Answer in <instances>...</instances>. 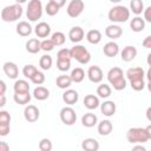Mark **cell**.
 <instances>
[{
  "mask_svg": "<svg viewBox=\"0 0 151 151\" xmlns=\"http://www.w3.org/2000/svg\"><path fill=\"white\" fill-rule=\"evenodd\" d=\"M86 40L92 44V45H97L101 41V33L99 29H90L86 33Z\"/></svg>",
  "mask_w": 151,
  "mask_h": 151,
  "instance_id": "30",
  "label": "cell"
},
{
  "mask_svg": "<svg viewBox=\"0 0 151 151\" xmlns=\"http://www.w3.org/2000/svg\"><path fill=\"white\" fill-rule=\"evenodd\" d=\"M9 145L6 142H0V151H8Z\"/></svg>",
  "mask_w": 151,
  "mask_h": 151,
  "instance_id": "49",
  "label": "cell"
},
{
  "mask_svg": "<svg viewBox=\"0 0 151 151\" xmlns=\"http://www.w3.org/2000/svg\"><path fill=\"white\" fill-rule=\"evenodd\" d=\"M38 147H39L40 151H51L52 147H53V144H52V142H51L48 138H42V139L39 142Z\"/></svg>",
  "mask_w": 151,
  "mask_h": 151,
  "instance_id": "40",
  "label": "cell"
},
{
  "mask_svg": "<svg viewBox=\"0 0 151 151\" xmlns=\"http://www.w3.org/2000/svg\"><path fill=\"white\" fill-rule=\"evenodd\" d=\"M84 7H85V4L83 0H71L66 8L67 15L71 18H78L83 13Z\"/></svg>",
  "mask_w": 151,
  "mask_h": 151,
  "instance_id": "8",
  "label": "cell"
},
{
  "mask_svg": "<svg viewBox=\"0 0 151 151\" xmlns=\"http://www.w3.org/2000/svg\"><path fill=\"white\" fill-rule=\"evenodd\" d=\"M145 22H146V21L144 20V18H142V17H139V15H136V17L132 18L131 21H130V28H131L133 32L139 33V32L144 31V28H145Z\"/></svg>",
  "mask_w": 151,
  "mask_h": 151,
  "instance_id": "21",
  "label": "cell"
},
{
  "mask_svg": "<svg viewBox=\"0 0 151 151\" xmlns=\"http://www.w3.org/2000/svg\"><path fill=\"white\" fill-rule=\"evenodd\" d=\"M107 80L116 91H122L126 87V79L124 78L123 70L120 67H112L107 72Z\"/></svg>",
  "mask_w": 151,
  "mask_h": 151,
  "instance_id": "1",
  "label": "cell"
},
{
  "mask_svg": "<svg viewBox=\"0 0 151 151\" xmlns=\"http://www.w3.org/2000/svg\"><path fill=\"white\" fill-rule=\"evenodd\" d=\"M54 47H55V45L52 41V39H44L41 41V50L45 52H51V51H53Z\"/></svg>",
  "mask_w": 151,
  "mask_h": 151,
  "instance_id": "42",
  "label": "cell"
},
{
  "mask_svg": "<svg viewBox=\"0 0 151 151\" xmlns=\"http://www.w3.org/2000/svg\"><path fill=\"white\" fill-rule=\"evenodd\" d=\"M111 2H113V4H118V2H120L122 0H110Z\"/></svg>",
  "mask_w": 151,
  "mask_h": 151,
  "instance_id": "60",
  "label": "cell"
},
{
  "mask_svg": "<svg viewBox=\"0 0 151 151\" xmlns=\"http://www.w3.org/2000/svg\"><path fill=\"white\" fill-rule=\"evenodd\" d=\"M132 149H133V150H142V151H145V150H146V147L143 146L142 144H139V145H134Z\"/></svg>",
  "mask_w": 151,
  "mask_h": 151,
  "instance_id": "54",
  "label": "cell"
},
{
  "mask_svg": "<svg viewBox=\"0 0 151 151\" xmlns=\"http://www.w3.org/2000/svg\"><path fill=\"white\" fill-rule=\"evenodd\" d=\"M72 83H73V81H72V79H71V76H66V74H61V76L57 77V79H55L57 86H58L59 88H61V90H67V88L71 86Z\"/></svg>",
  "mask_w": 151,
  "mask_h": 151,
  "instance_id": "28",
  "label": "cell"
},
{
  "mask_svg": "<svg viewBox=\"0 0 151 151\" xmlns=\"http://www.w3.org/2000/svg\"><path fill=\"white\" fill-rule=\"evenodd\" d=\"M6 105V97L5 94H0V107H4Z\"/></svg>",
  "mask_w": 151,
  "mask_h": 151,
  "instance_id": "52",
  "label": "cell"
},
{
  "mask_svg": "<svg viewBox=\"0 0 151 151\" xmlns=\"http://www.w3.org/2000/svg\"><path fill=\"white\" fill-rule=\"evenodd\" d=\"M13 90H14V92H27V91H29V84H28V81H26L24 79L15 80V83L13 85Z\"/></svg>",
  "mask_w": 151,
  "mask_h": 151,
  "instance_id": "35",
  "label": "cell"
},
{
  "mask_svg": "<svg viewBox=\"0 0 151 151\" xmlns=\"http://www.w3.org/2000/svg\"><path fill=\"white\" fill-rule=\"evenodd\" d=\"M17 29V33L20 35V37H28V35H31V33H32V26L29 25V22H27V21H19L18 22V25H17V27H15Z\"/></svg>",
  "mask_w": 151,
  "mask_h": 151,
  "instance_id": "23",
  "label": "cell"
},
{
  "mask_svg": "<svg viewBox=\"0 0 151 151\" xmlns=\"http://www.w3.org/2000/svg\"><path fill=\"white\" fill-rule=\"evenodd\" d=\"M112 93V88L109 84H100L98 87H97V94L99 98H109Z\"/></svg>",
  "mask_w": 151,
  "mask_h": 151,
  "instance_id": "32",
  "label": "cell"
},
{
  "mask_svg": "<svg viewBox=\"0 0 151 151\" xmlns=\"http://www.w3.org/2000/svg\"><path fill=\"white\" fill-rule=\"evenodd\" d=\"M112 129H113V125L109 119H103L101 122L98 123V126H97V131L100 136H109L112 132Z\"/></svg>",
  "mask_w": 151,
  "mask_h": 151,
  "instance_id": "22",
  "label": "cell"
},
{
  "mask_svg": "<svg viewBox=\"0 0 151 151\" xmlns=\"http://www.w3.org/2000/svg\"><path fill=\"white\" fill-rule=\"evenodd\" d=\"M145 116H146V119H147L149 122H151V106H149V107L146 109Z\"/></svg>",
  "mask_w": 151,
  "mask_h": 151,
  "instance_id": "53",
  "label": "cell"
},
{
  "mask_svg": "<svg viewBox=\"0 0 151 151\" xmlns=\"http://www.w3.org/2000/svg\"><path fill=\"white\" fill-rule=\"evenodd\" d=\"M45 74L41 72V71H38L33 77H32V79H31V81L34 84V85H41V84H44L45 83Z\"/></svg>",
  "mask_w": 151,
  "mask_h": 151,
  "instance_id": "41",
  "label": "cell"
},
{
  "mask_svg": "<svg viewBox=\"0 0 151 151\" xmlns=\"http://www.w3.org/2000/svg\"><path fill=\"white\" fill-rule=\"evenodd\" d=\"M84 106L87 110H96L97 107L100 106V101H99V97L94 96V94H87L84 97Z\"/></svg>",
  "mask_w": 151,
  "mask_h": 151,
  "instance_id": "19",
  "label": "cell"
},
{
  "mask_svg": "<svg viewBox=\"0 0 151 151\" xmlns=\"http://www.w3.org/2000/svg\"><path fill=\"white\" fill-rule=\"evenodd\" d=\"M59 9H60V7H59V6H57L55 4L51 2V1H48V2H47V5L45 6V12H46V13H47V15H50V17H53V15L58 14Z\"/></svg>",
  "mask_w": 151,
  "mask_h": 151,
  "instance_id": "39",
  "label": "cell"
},
{
  "mask_svg": "<svg viewBox=\"0 0 151 151\" xmlns=\"http://www.w3.org/2000/svg\"><path fill=\"white\" fill-rule=\"evenodd\" d=\"M103 52H104V54H105L106 57L113 58V57H116V55L119 53V46H118V44L114 42V41H109V42H106V44L104 45Z\"/></svg>",
  "mask_w": 151,
  "mask_h": 151,
  "instance_id": "20",
  "label": "cell"
},
{
  "mask_svg": "<svg viewBox=\"0 0 151 151\" xmlns=\"http://www.w3.org/2000/svg\"><path fill=\"white\" fill-rule=\"evenodd\" d=\"M146 63H147V65L149 66H151V52L147 54V57H146Z\"/></svg>",
  "mask_w": 151,
  "mask_h": 151,
  "instance_id": "57",
  "label": "cell"
},
{
  "mask_svg": "<svg viewBox=\"0 0 151 151\" xmlns=\"http://www.w3.org/2000/svg\"><path fill=\"white\" fill-rule=\"evenodd\" d=\"M117 106L113 100H106L103 104H100V111L105 117H112L116 113Z\"/></svg>",
  "mask_w": 151,
  "mask_h": 151,
  "instance_id": "18",
  "label": "cell"
},
{
  "mask_svg": "<svg viewBox=\"0 0 151 151\" xmlns=\"http://www.w3.org/2000/svg\"><path fill=\"white\" fill-rule=\"evenodd\" d=\"M26 1H27V0H15V2H17V4H20V5L24 4V2H26Z\"/></svg>",
  "mask_w": 151,
  "mask_h": 151,
  "instance_id": "59",
  "label": "cell"
},
{
  "mask_svg": "<svg viewBox=\"0 0 151 151\" xmlns=\"http://www.w3.org/2000/svg\"><path fill=\"white\" fill-rule=\"evenodd\" d=\"M57 58H60V59H72L71 57V50L68 48H61L58 51L57 53Z\"/></svg>",
  "mask_w": 151,
  "mask_h": 151,
  "instance_id": "44",
  "label": "cell"
},
{
  "mask_svg": "<svg viewBox=\"0 0 151 151\" xmlns=\"http://www.w3.org/2000/svg\"><path fill=\"white\" fill-rule=\"evenodd\" d=\"M84 37H85V32H84V29H83L81 27H79V26L72 27V28L70 29V32H68V38H70V40H71L72 42H74V44L80 42V41L84 39Z\"/></svg>",
  "mask_w": 151,
  "mask_h": 151,
  "instance_id": "17",
  "label": "cell"
},
{
  "mask_svg": "<svg viewBox=\"0 0 151 151\" xmlns=\"http://www.w3.org/2000/svg\"><path fill=\"white\" fill-rule=\"evenodd\" d=\"M37 72H38V68H37L34 65H32V64H27V65H25L24 68H22V74H24V77H25V78H28V79H32V77H33Z\"/></svg>",
  "mask_w": 151,
  "mask_h": 151,
  "instance_id": "37",
  "label": "cell"
},
{
  "mask_svg": "<svg viewBox=\"0 0 151 151\" xmlns=\"http://www.w3.org/2000/svg\"><path fill=\"white\" fill-rule=\"evenodd\" d=\"M57 67L61 72H66L71 68V59H60L57 58Z\"/></svg>",
  "mask_w": 151,
  "mask_h": 151,
  "instance_id": "38",
  "label": "cell"
},
{
  "mask_svg": "<svg viewBox=\"0 0 151 151\" xmlns=\"http://www.w3.org/2000/svg\"><path fill=\"white\" fill-rule=\"evenodd\" d=\"M71 57L81 65H86L91 60V53L83 45H74L71 48Z\"/></svg>",
  "mask_w": 151,
  "mask_h": 151,
  "instance_id": "6",
  "label": "cell"
},
{
  "mask_svg": "<svg viewBox=\"0 0 151 151\" xmlns=\"http://www.w3.org/2000/svg\"><path fill=\"white\" fill-rule=\"evenodd\" d=\"M42 11L44 7L40 0H29L26 8V17L32 22L38 21L42 15Z\"/></svg>",
  "mask_w": 151,
  "mask_h": 151,
  "instance_id": "5",
  "label": "cell"
},
{
  "mask_svg": "<svg viewBox=\"0 0 151 151\" xmlns=\"http://www.w3.org/2000/svg\"><path fill=\"white\" fill-rule=\"evenodd\" d=\"M145 77L147 78V80H149V81H151V66H149V70L146 71V73H145Z\"/></svg>",
  "mask_w": 151,
  "mask_h": 151,
  "instance_id": "55",
  "label": "cell"
},
{
  "mask_svg": "<svg viewBox=\"0 0 151 151\" xmlns=\"http://www.w3.org/2000/svg\"><path fill=\"white\" fill-rule=\"evenodd\" d=\"M145 130H146V132H147L149 139H151V124H150V125H147V126L145 127Z\"/></svg>",
  "mask_w": 151,
  "mask_h": 151,
  "instance_id": "56",
  "label": "cell"
},
{
  "mask_svg": "<svg viewBox=\"0 0 151 151\" xmlns=\"http://www.w3.org/2000/svg\"><path fill=\"white\" fill-rule=\"evenodd\" d=\"M144 77H145V71L142 67H131L126 71V78L130 81L140 80V79H144Z\"/></svg>",
  "mask_w": 151,
  "mask_h": 151,
  "instance_id": "16",
  "label": "cell"
},
{
  "mask_svg": "<svg viewBox=\"0 0 151 151\" xmlns=\"http://www.w3.org/2000/svg\"><path fill=\"white\" fill-rule=\"evenodd\" d=\"M32 96L29 93V91L27 92H14L13 94V99L18 105H26L29 103Z\"/></svg>",
  "mask_w": 151,
  "mask_h": 151,
  "instance_id": "24",
  "label": "cell"
},
{
  "mask_svg": "<svg viewBox=\"0 0 151 151\" xmlns=\"http://www.w3.org/2000/svg\"><path fill=\"white\" fill-rule=\"evenodd\" d=\"M52 64H53V60H52V57L48 55V54H44L40 57L39 59V66L41 67V70L44 71H47L52 67Z\"/></svg>",
  "mask_w": 151,
  "mask_h": 151,
  "instance_id": "34",
  "label": "cell"
},
{
  "mask_svg": "<svg viewBox=\"0 0 151 151\" xmlns=\"http://www.w3.org/2000/svg\"><path fill=\"white\" fill-rule=\"evenodd\" d=\"M70 76H71V79L73 83H81L85 78V72L81 67H76L72 70Z\"/></svg>",
  "mask_w": 151,
  "mask_h": 151,
  "instance_id": "33",
  "label": "cell"
},
{
  "mask_svg": "<svg viewBox=\"0 0 151 151\" xmlns=\"http://www.w3.org/2000/svg\"><path fill=\"white\" fill-rule=\"evenodd\" d=\"M143 15H144L143 18H144V20H145V21L151 22V5H150V6H147L146 8H144Z\"/></svg>",
  "mask_w": 151,
  "mask_h": 151,
  "instance_id": "47",
  "label": "cell"
},
{
  "mask_svg": "<svg viewBox=\"0 0 151 151\" xmlns=\"http://www.w3.org/2000/svg\"><path fill=\"white\" fill-rule=\"evenodd\" d=\"M126 139L131 144H143L149 140L145 127H131L126 132Z\"/></svg>",
  "mask_w": 151,
  "mask_h": 151,
  "instance_id": "4",
  "label": "cell"
},
{
  "mask_svg": "<svg viewBox=\"0 0 151 151\" xmlns=\"http://www.w3.org/2000/svg\"><path fill=\"white\" fill-rule=\"evenodd\" d=\"M130 86L132 87V90L134 91H142L144 90V87L146 86L144 79H140V80H133V81H130Z\"/></svg>",
  "mask_w": 151,
  "mask_h": 151,
  "instance_id": "43",
  "label": "cell"
},
{
  "mask_svg": "<svg viewBox=\"0 0 151 151\" xmlns=\"http://www.w3.org/2000/svg\"><path fill=\"white\" fill-rule=\"evenodd\" d=\"M122 34H123V28H122L119 25L112 24V25H109V26L105 28V35H106L107 38L112 39V40L120 38Z\"/></svg>",
  "mask_w": 151,
  "mask_h": 151,
  "instance_id": "15",
  "label": "cell"
},
{
  "mask_svg": "<svg viewBox=\"0 0 151 151\" xmlns=\"http://www.w3.org/2000/svg\"><path fill=\"white\" fill-rule=\"evenodd\" d=\"M33 97H34L37 100H46V99L50 97V91H48V88L38 85V86L33 90Z\"/></svg>",
  "mask_w": 151,
  "mask_h": 151,
  "instance_id": "29",
  "label": "cell"
},
{
  "mask_svg": "<svg viewBox=\"0 0 151 151\" xmlns=\"http://www.w3.org/2000/svg\"><path fill=\"white\" fill-rule=\"evenodd\" d=\"M51 39H52V41L54 42L55 46H61V45H64L65 41H66V37H65V34H64L63 32H59V31L52 33Z\"/></svg>",
  "mask_w": 151,
  "mask_h": 151,
  "instance_id": "36",
  "label": "cell"
},
{
  "mask_svg": "<svg viewBox=\"0 0 151 151\" xmlns=\"http://www.w3.org/2000/svg\"><path fill=\"white\" fill-rule=\"evenodd\" d=\"M79 99V94L76 90H72V88H67L65 90V92L63 93V101L66 104V105H74Z\"/></svg>",
  "mask_w": 151,
  "mask_h": 151,
  "instance_id": "14",
  "label": "cell"
},
{
  "mask_svg": "<svg viewBox=\"0 0 151 151\" xmlns=\"http://www.w3.org/2000/svg\"><path fill=\"white\" fill-rule=\"evenodd\" d=\"M11 131V126H9V123H0V136L1 137H5Z\"/></svg>",
  "mask_w": 151,
  "mask_h": 151,
  "instance_id": "45",
  "label": "cell"
},
{
  "mask_svg": "<svg viewBox=\"0 0 151 151\" xmlns=\"http://www.w3.org/2000/svg\"><path fill=\"white\" fill-rule=\"evenodd\" d=\"M2 70H4V73L9 79H17L19 76V68H18L17 64L13 61H6L2 65Z\"/></svg>",
  "mask_w": 151,
  "mask_h": 151,
  "instance_id": "11",
  "label": "cell"
},
{
  "mask_svg": "<svg viewBox=\"0 0 151 151\" xmlns=\"http://www.w3.org/2000/svg\"><path fill=\"white\" fill-rule=\"evenodd\" d=\"M51 2H53V4H55L57 6H59L60 8L63 7V6H65V4H66V0H50Z\"/></svg>",
  "mask_w": 151,
  "mask_h": 151,
  "instance_id": "50",
  "label": "cell"
},
{
  "mask_svg": "<svg viewBox=\"0 0 151 151\" xmlns=\"http://www.w3.org/2000/svg\"><path fill=\"white\" fill-rule=\"evenodd\" d=\"M142 45L144 48H151V35L145 37L144 40L142 41Z\"/></svg>",
  "mask_w": 151,
  "mask_h": 151,
  "instance_id": "48",
  "label": "cell"
},
{
  "mask_svg": "<svg viewBox=\"0 0 151 151\" xmlns=\"http://www.w3.org/2000/svg\"><path fill=\"white\" fill-rule=\"evenodd\" d=\"M146 87H147V90H149V92H151V81H149V83L146 84Z\"/></svg>",
  "mask_w": 151,
  "mask_h": 151,
  "instance_id": "58",
  "label": "cell"
},
{
  "mask_svg": "<svg viewBox=\"0 0 151 151\" xmlns=\"http://www.w3.org/2000/svg\"><path fill=\"white\" fill-rule=\"evenodd\" d=\"M87 78H88L90 81H92L94 84H98V83H100L103 80L104 73H103V71H101V68L99 66H97V65L90 66L88 70H87Z\"/></svg>",
  "mask_w": 151,
  "mask_h": 151,
  "instance_id": "9",
  "label": "cell"
},
{
  "mask_svg": "<svg viewBox=\"0 0 151 151\" xmlns=\"http://www.w3.org/2000/svg\"><path fill=\"white\" fill-rule=\"evenodd\" d=\"M136 57H137V48H136L134 46H131V45L125 46V47L122 50V52H120V58H122V60L125 61V63L132 61Z\"/></svg>",
  "mask_w": 151,
  "mask_h": 151,
  "instance_id": "12",
  "label": "cell"
},
{
  "mask_svg": "<svg viewBox=\"0 0 151 151\" xmlns=\"http://www.w3.org/2000/svg\"><path fill=\"white\" fill-rule=\"evenodd\" d=\"M0 94H5V92H6V84H5V81L4 80H0Z\"/></svg>",
  "mask_w": 151,
  "mask_h": 151,
  "instance_id": "51",
  "label": "cell"
},
{
  "mask_svg": "<svg viewBox=\"0 0 151 151\" xmlns=\"http://www.w3.org/2000/svg\"><path fill=\"white\" fill-rule=\"evenodd\" d=\"M81 124L85 127H93L98 124V117L92 112H87L81 117Z\"/></svg>",
  "mask_w": 151,
  "mask_h": 151,
  "instance_id": "27",
  "label": "cell"
},
{
  "mask_svg": "<svg viewBox=\"0 0 151 151\" xmlns=\"http://www.w3.org/2000/svg\"><path fill=\"white\" fill-rule=\"evenodd\" d=\"M107 18L112 22H126L130 18V9L126 6L117 5L109 11Z\"/></svg>",
  "mask_w": 151,
  "mask_h": 151,
  "instance_id": "3",
  "label": "cell"
},
{
  "mask_svg": "<svg viewBox=\"0 0 151 151\" xmlns=\"http://www.w3.org/2000/svg\"><path fill=\"white\" fill-rule=\"evenodd\" d=\"M81 149L85 151H98L99 142L94 138H85L81 142Z\"/></svg>",
  "mask_w": 151,
  "mask_h": 151,
  "instance_id": "25",
  "label": "cell"
},
{
  "mask_svg": "<svg viewBox=\"0 0 151 151\" xmlns=\"http://www.w3.org/2000/svg\"><path fill=\"white\" fill-rule=\"evenodd\" d=\"M34 33L38 38H47L51 34V26L45 21L38 22L34 27Z\"/></svg>",
  "mask_w": 151,
  "mask_h": 151,
  "instance_id": "13",
  "label": "cell"
},
{
  "mask_svg": "<svg viewBox=\"0 0 151 151\" xmlns=\"http://www.w3.org/2000/svg\"><path fill=\"white\" fill-rule=\"evenodd\" d=\"M41 50V41L37 38H32V39H28V41L26 42V51L28 53H32V54H35L38 53L39 51Z\"/></svg>",
  "mask_w": 151,
  "mask_h": 151,
  "instance_id": "26",
  "label": "cell"
},
{
  "mask_svg": "<svg viewBox=\"0 0 151 151\" xmlns=\"http://www.w3.org/2000/svg\"><path fill=\"white\" fill-rule=\"evenodd\" d=\"M59 116H60V120H61L65 125H68V126L73 125V124L76 123V120H77V113H76V111H74L70 105L63 107V109L60 110Z\"/></svg>",
  "mask_w": 151,
  "mask_h": 151,
  "instance_id": "7",
  "label": "cell"
},
{
  "mask_svg": "<svg viewBox=\"0 0 151 151\" xmlns=\"http://www.w3.org/2000/svg\"><path fill=\"white\" fill-rule=\"evenodd\" d=\"M130 11L136 15L142 14L144 12V2L142 0H131L130 1Z\"/></svg>",
  "mask_w": 151,
  "mask_h": 151,
  "instance_id": "31",
  "label": "cell"
},
{
  "mask_svg": "<svg viewBox=\"0 0 151 151\" xmlns=\"http://www.w3.org/2000/svg\"><path fill=\"white\" fill-rule=\"evenodd\" d=\"M40 112L35 105H27L24 110V117L28 123H34L39 119Z\"/></svg>",
  "mask_w": 151,
  "mask_h": 151,
  "instance_id": "10",
  "label": "cell"
},
{
  "mask_svg": "<svg viewBox=\"0 0 151 151\" xmlns=\"http://www.w3.org/2000/svg\"><path fill=\"white\" fill-rule=\"evenodd\" d=\"M24 9L20 4L6 6L1 9V19L5 22H14L22 17Z\"/></svg>",
  "mask_w": 151,
  "mask_h": 151,
  "instance_id": "2",
  "label": "cell"
},
{
  "mask_svg": "<svg viewBox=\"0 0 151 151\" xmlns=\"http://www.w3.org/2000/svg\"><path fill=\"white\" fill-rule=\"evenodd\" d=\"M0 123H11V114L5 110L0 111Z\"/></svg>",
  "mask_w": 151,
  "mask_h": 151,
  "instance_id": "46",
  "label": "cell"
}]
</instances>
